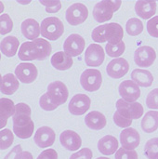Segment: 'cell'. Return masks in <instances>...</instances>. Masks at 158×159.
<instances>
[{
	"label": "cell",
	"instance_id": "obj_11",
	"mask_svg": "<svg viewBox=\"0 0 158 159\" xmlns=\"http://www.w3.org/2000/svg\"><path fill=\"white\" fill-rule=\"evenodd\" d=\"M38 71L34 64L30 62L20 63L15 69V75L20 82L24 84H31L37 78Z\"/></svg>",
	"mask_w": 158,
	"mask_h": 159
},
{
	"label": "cell",
	"instance_id": "obj_34",
	"mask_svg": "<svg viewBox=\"0 0 158 159\" xmlns=\"http://www.w3.org/2000/svg\"><path fill=\"white\" fill-rule=\"evenodd\" d=\"M13 141H14V136L10 129H5L1 130L0 132V149L1 150L8 149L12 145Z\"/></svg>",
	"mask_w": 158,
	"mask_h": 159
},
{
	"label": "cell",
	"instance_id": "obj_45",
	"mask_svg": "<svg viewBox=\"0 0 158 159\" xmlns=\"http://www.w3.org/2000/svg\"><path fill=\"white\" fill-rule=\"evenodd\" d=\"M18 159H34V157H33V156H32V154L30 152L25 151V152L21 153V155L19 157Z\"/></svg>",
	"mask_w": 158,
	"mask_h": 159
},
{
	"label": "cell",
	"instance_id": "obj_36",
	"mask_svg": "<svg viewBox=\"0 0 158 159\" xmlns=\"http://www.w3.org/2000/svg\"><path fill=\"white\" fill-rule=\"evenodd\" d=\"M114 122L116 126H118L119 128H126L128 129L129 127L131 126L132 124V119H129L126 116H124L123 115H121L118 111H116L114 114Z\"/></svg>",
	"mask_w": 158,
	"mask_h": 159
},
{
	"label": "cell",
	"instance_id": "obj_42",
	"mask_svg": "<svg viewBox=\"0 0 158 159\" xmlns=\"http://www.w3.org/2000/svg\"><path fill=\"white\" fill-rule=\"evenodd\" d=\"M92 156V151L89 148H83L78 152L73 154L69 159H91Z\"/></svg>",
	"mask_w": 158,
	"mask_h": 159
},
{
	"label": "cell",
	"instance_id": "obj_3",
	"mask_svg": "<svg viewBox=\"0 0 158 159\" xmlns=\"http://www.w3.org/2000/svg\"><path fill=\"white\" fill-rule=\"evenodd\" d=\"M120 0H102L98 2L93 8V18L98 22H105L113 18L114 12L117 11L121 6Z\"/></svg>",
	"mask_w": 158,
	"mask_h": 159
},
{
	"label": "cell",
	"instance_id": "obj_10",
	"mask_svg": "<svg viewBox=\"0 0 158 159\" xmlns=\"http://www.w3.org/2000/svg\"><path fill=\"white\" fill-rule=\"evenodd\" d=\"M156 59V50L149 46H142L138 48L134 54L135 63L139 67H150Z\"/></svg>",
	"mask_w": 158,
	"mask_h": 159
},
{
	"label": "cell",
	"instance_id": "obj_16",
	"mask_svg": "<svg viewBox=\"0 0 158 159\" xmlns=\"http://www.w3.org/2000/svg\"><path fill=\"white\" fill-rule=\"evenodd\" d=\"M55 138H56V135H55L54 130L49 127L44 126V127L39 128L36 130L34 141L38 147L47 148L53 145L55 142Z\"/></svg>",
	"mask_w": 158,
	"mask_h": 159
},
{
	"label": "cell",
	"instance_id": "obj_31",
	"mask_svg": "<svg viewBox=\"0 0 158 159\" xmlns=\"http://www.w3.org/2000/svg\"><path fill=\"white\" fill-rule=\"evenodd\" d=\"M126 30L131 36L139 35L143 31V23L138 18H131L126 23Z\"/></svg>",
	"mask_w": 158,
	"mask_h": 159
},
{
	"label": "cell",
	"instance_id": "obj_46",
	"mask_svg": "<svg viewBox=\"0 0 158 159\" xmlns=\"http://www.w3.org/2000/svg\"><path fill=\"white\" fill-rule=\"evenodd\" d=\"M18 3H20V4H29L30 1L29 2H20V1H18Z\"/></svg>",
	"mask_w": 158,
	"mask_h": 159
},
{
	"label": "cell",
	"instance_id": "obj_30",
	"mask_svg": "<svg viewBox=\"0 0 158 159\" xmlns=\"http://www.w3.org/2000/svg\"><path fill=\"white\" fill-rule=\"evenodd\" d=\"M33 42L36 45L37 49H38V53H39L38 61H43L50 55L52 48L47 40H46L44 38H37V39L34 40Z\"/></svg>",
	"mask_w": 158,
	"mask_h": 159
},
{
	"label": "cell",
	"instance_id": "obj_37",
	"mask_svg": "<svg viewBox=\"0 0 158 159\" xmlns=\"http://www.w3.org/2000/svg\"><path fill=\"white\" fill-rule=\"evenodd\" d=\"M115 159H139L138 154L135 150H127L119 148L115 153Z\"/></svg>",
	"mask_w": 158,
	"mask_h": 159
},
{
	"label": "cell",
	"instance_id": "obj_20",
	"mask_svg": "<svg viewBox=\"0 0 158 159\" xmlns=\"http://www.w3.org/2000/svg\"><path fill=\"white\" fill-rule=\"evenodd\" d=\"M21 33L29 40H35L41 34V25L34 19H26L21 23Z\"/></svg>",
	"mask_w": 158,
	"mask_h": 159
},
{
	"label": "cell",
	"instance_id": "obj_14",
	"mask_svg": "<svg viewBox=\"0 0 158 159\" xmlns=\"http://www.w3.org/2000/svg\"><path fill=\"white\" fill-rule=\"evenodd\" d=\"M91 101L86 94L74 95L69 102L68 109L74 116H82L90 108Z\"/></svg>",
	"mask_w": 158,
	"mask_h": 159
},
{
	"label": "cell",
	"instance_id": "obj_23",
	"mask_svg": "<svg viewBox=\"0 0 158 159\" xmlns=\"http://www.w3.org/2000/svg\"><path fill=\"white\" fill-rule=\"evenodd\" d=\"M20 82L18 81V78L15 75L12 74H7L5 75L1 76L0 80V89L3 94L6 95H12L17 91L19 89Z\"/></svg>",
	"mask_w": 158,
	"mask_h": 159
},
{
	"label": "cell",
	"instance_id": "obj_17",
	"mask_svg": "<svg viewBox=\"0 0 158 159\" xmlns=\"http://www.w3.org/2000/svg\"><path fill=\"white\" fill-rule=\"evenodd\" d=\"M120 143L124 149L134 150L140 145L141 143L140 133L133 128L125 129L120 133Z\"/></svg>",
	"mask_w": 158,
	"mask_h": 159
},
{
	"label": "cell",
	"instance_id": "obj_41",
	"mask_svg": "<svg viewBox=\"0 0 158 159\" xmlns=\"http://www.w3.org/2000/svg\"><path fill=\"white\" fill-rule=\"evenodd\" d=\"M147 31L149 34L155 38H158V16H155L147 22Z\"/></svg>",
	"mask_w": 158,
	"mask_h": 159
},
{
	"label": "cell",
	"instance_id": "obj_24",
	"mask_svg": "<svg viewBox=\"0 0 158 159\" xmlns=\"http://www.w3.org/2000/svg\"><path fill=\"white\" fill-rule=\"evenodd\" d=\"M85 123L90 129L101 130L106 126L107 121L103 114L98 111H93L87 115L85 117Z\"/></svg>",
	"mask_w": 158,
	"mask_h": 159
},
{
	"label": "cell",
	"instance_id": "obj_28",
	"mask_svg": "<svg viewBox=\"0 0 158 159\" xmlns=\"http://www.w3.org/2000/svg\"><path fill=\"white\" fill-rule=\"evenodd\" d=\"M142 129L146 133H153L158 129V112L149 111L143 116L142 123Z\"/></svg>",
	"mask_w": 158,
	"mask_h": 159
},
{
	"label": "cell",
	"instance_id": "obj_8",
	"mask_svg": "<svg viewBox=\"0 0 158 159\" xmlns=\"http://www.w3.org/2000/svg\"><path fill=\"white\" fill-rule=\"evenodd\" d=\"M117 111L124 116L129 119H139L143 115V107L140 102H128L123 99H119L116 102Z\"/></svg>",
	"mask_w": 158,
	"mask_h": 159
},
{
	"label": "cell",
	"instance_id": "obj_5",
	"mask_svg": "<svg viewBox=\"0 0 158 159\" xmlns=\"http://www.w3.org/2000/svg\"><path fill=\"white\" fill-rule=\"evenodd\" d=\"M102 83V73L97 69H87L80 76V84L82 88L89 92L100 89Z\"/></svg>",
	"mask_w": 158,
	"mask_h": 159
},
{
	"label": "cell",
	"instance_id": "obj_38",
	"mask_svg": "<svg viewBox=\"0 0 158 159\" xmlns=\"http://www.w3.org/2000/svg\"><path fill=\"white\" fill-rule=\"evenodd\" d=\"M39 3L46 7L47 13H56L61 8V2L60 0L55 1H39Z\"/></svg>",
	"mask_w": 158,
	"mask_h": 159
},
{
	"label": "cell",
	"instance_id": "obj_18",
	"mask_svg": "<svg viewBox=\"0 0 158 159\" xmlns=\"http://www.w3.org/2000/svg\"><path fill=\"white\" fill-rule=\"evenodd\" d=\"M61 144L69 151H76L82 145V140L79 134L73 130H64L60 135Z\"/></svg>",
	"mask_w": 158,
	"mask_h": 159
},
{
	"label": "cell",
	"instance_id": "obj_15",
	"mask_svg": "<svg viewBox=\"0 0 158 159\" xmlns=\"http://www.w3.org/2000/svg\"><path fill=\"white\" fill-rule=\"evenodd\" d=\"M129 70V64L128 61L124 58H116L115 60H112L107 67L106 72L108 75L115 79H119L126 75Z\"/></svg>",
	"mask_w": 158,
	"mask_h": 159
},
{
	"label": "cell",
	"instance_id": "obj_4",
	"mask_svg": "<svg viewBox=\"0 0 158 159\" xmlns=\"http://www.w3.org/2000/svg\"><path fill=\"white\" fill-rule=\"evenodd\" d=\"M64 33V25L57 17H47L41 22V34L49 40H57Z\"/></svg>",
	"mask_w": 158,
	"mask_h": 159
},
{
	"label": "cell",
	"instance_id": "obj_25",
	"mask_svg": "<svg viewBox=\"0 0 158 159\" xmlns=\"http://www.w3.org/2000/svg\"><path fill=\"white\" fill-rule=\"evenodd\" d=\"M131 79L139 87L148 88L153 85L154 76L150 71L144 69H135L131 73Z\"/></svg>",
	"mask_w": 158,
	"mask_h": 159
},
{
	"label": "cell",
	"instance_id": "obj_21",
	"mask_svg": "<svg viewBox=\"0 0 158 159\" xmlns=\"http://www.w3.org/2000/svg\"><path fill=\"white\" fill-rule=\"evenodd\" d=\"M119 143L115 137L112 135H106L102 137L98 143V150L104 156H111L117 152Z\"/></svg>",
	"mask_w": 158,
	"mask_h": 159
},
{
	"label": "cell",
	"instance_id": "obj_40",
	"mask_svg": "<svg viewBox=\"0 0 158 159\" xmlns=\"http://www.w3.org/2000/svg\"><path fill=\"white\" fill-rule=\"evenodd\" d=\"M39 104H40V107L43 110H45V111H53V110H55L58 107V105L54 104L50 101V99H49V97L47 96V93L43 94L42 97H40Z\"/></svg>",
	"mask_w": 158,
	"mask_h": 159
},
{
	"label": "cell",
	"instance_id": "obj_26",
	"mask_svg": "<svg viewBox=\"0 0 158 159\" xmlns=\"http://www.w3.org/2000/svg\"><path fill=\"white\" fill-rule=\"evenodd\" d=\"M21 61H34L39 59V53L36 45L34 42H24L20 45L18 52Z\"/></svg>",
	"mask_w": 158,
	"mask_h": 159
},
{
	"label": "cell",
	"instance_id": "obj_43",
	"mask_svg": "<svg viewBox=\"0 0 158 159\" xmlns=\"http://www.w3.org/2000/svg\"><path fill=\"white\" fill-rule=\"evenodd\" d=\"M36 159H58V154L54 149H47L43 151Z\"/></svg>",
	"mask_w": 158,
	"mask_h": 159
},
{
	"label": "cell",
	"instance_id": "obj_29",
	"mask_svg": "<svg viewBox=\"0 0 158 159\" xmlns=\"http://www.w3.org/2000/svg\"><path fill=\"white\" fill-rule=\"evenodd\" d=\"M20 47V41L15 36H7L1 41V52L7 57L16 55Z\"/></svg>",
	"mask_w": 158,
	"mask_h": 159
},
{
	"label": "cell",
	"instance_id": "obj_27",
	"mask_svg": "<svg viewBox=\"0 0 158 159\" xmlns=\"http://www.w3.org/2000/svg\"><path fill=\"white\" fill-rule=\"evenodd\" d=\"M15 106L14 102L7 98H1L0 99V128L3 129L7 122V119L10 116H14L15 113Z\"/></svg>",
	"mask_w": 158,
	"mask_h": 159
},
{
	"label": "cell",
	"instance_id": "obj_9",
	"mask_svg": "<svg viewBox=\"0 0 158 159\" xmlns=\"http://www.w3.org/2000/svg\"><path fill=\"white\" fill-rule=\"evenodd\" d=\"M105 59L103 48L98 44H90L85 52V62L88 66L98 67L102 64Z\"/></svg>",
	"mask_w": 158,
	"mask_h": 159
},
{
	"label": "cell",
	"instance_id": "obj_7",
	"mask_svg": "<svg viewBox=\"0 0 158 159\" xmlns=\"http://www.w3.org/2000/svg\"><path fill=\"white\" fill-rule=\"evenodd\" d=\"M88 16V7L82 3H74L70 6L65 13L66 20L69 24L76 26L83 23Z\"/></svg>",
	"mask_w": 158,
	"mask_h": 159
},
{
	"label": "cell",
	"instance_id": "obj_13",
	"mask_svg": "<svg viewBox=\"0 0 158 159\" xmlns=\"http://www.w3.org/2000/svg\"><path fill=\"white\" fill-rule=\"evenodd\" d=\"M118 90L122 99L128 102H136V101L141 97V89L139 86L131 80H125L121 82Z\"/></svg>",
	"mask_w": 158,
	"mask_h": 159
},
{
	"label": "cell",
	"instance_id": "obj_32",
	"mask_svg": "<svg viewBox=\"0 0 158 159\" xmlns=\"http://www.w3.org/2000/svg\"><path fill=\"white\" fill-rule=\"evenodd\" d=\"M144 154L148 159H158V138L150 139L146 143Z\"/></svg>",
	"mask_w": 158,
	"mask_h": 159
},
{
	"label": "cell",
	"instance_id": "obj_12",
	"mask_svg": "<svg viewBox=\"0 0 158 159\" xmlns=\"http://www.w3.org/2000/svg\"><path fill=\"white\" fill-rule=\"evenodd\" d=\"M85 39L78 34H72L69 35L63 44L64 51L72 57L80 55L85 48Z\"/></svg>",
	"mask_w": 158,
	"mask_h": 159
},
{
	"label": "cell",
	"instance_id": "obj_22",
	"mask_svg": "<svg viewBox=\"0 0 158 159\" xmlns=\"http://www.w3.org/2000/svg\"><path fill=\"white\" fill-rule=\"evenodd\" d=\"M51 65L60 71H65L70 69L73 64L74 61L72 56L67 54L65 51H58L51 57Z\"/></svg>",
	"mask_w": 158,
	"mask_h": 159
},
{
	"label": "cell",
	"instance_id": "obj_44",
	"mask_svg": "<svg viewBox=\"0 0 158 159\" xmlns=\"http://www.w3.org/2000/svg\"><path fill=\"white\" fill-rule=\"evenodd\" d=\"M23 151H22V149H21V146L19 144V145H16L7 156H6V157L4 159H18L19 158V157L21 155V153H22Z\"/></svg>",
	"mask_w": 158,
	"mask_h": 159
},
{
	"label": "cell",
	"instance_id": "obj_2",
	"mask_svg": "<svg viewBox=\"0 0 158 159\" xmlns=\"http://www.w3.org/2000/svg\"><path fill=\"white\" fill-rule=\"evenodd\" d=\"M123 37L124 30L116 22L102 24L91 33V38L97 43L108 42V44H118L123 41Z\"/></svg>",
	"mask_w": 158,
	"mask_h": 159
},
{
	"label": "cell",
	"instance_id": "obj_19",
	"mask_svg": "<svg viewBox=\"0 0 158 159\" xmlns=\"http://www.w3.org/2000/svg\"><path fill=\"white\" fill-rule=\"evenodd\" d=\"M157 4L156 1H145L139 0L135 4V11L139 17L143 20L152 18L156 12Z\"/></svg>",
	"mask_w": 158,
	"mask_h": 159
},
{
	"label": "cell",
	"instance_id": "obj_1",
	"mask_svg": "<svg viewBox=\"0 0 158 159\" xmlns=\"http://www.w3.org/2000/svg\"><path fill=\"white\" fill-rule=\"evenodd\" d=\"M31 108L23 102L15 106V113L12 116L13 132L20 139H28L34 133V124L31 119Z\"/></svg>",
	"mask_w": 158,
	"mask_h": 159
},
{
	"label": "cell",
	"instance_id": "obj_35",
	"mask_svg": "<svg viewBox=\"0 0 158 159\" xmlns=\"http://www.w3.org/2000/svg\"><path fill=\"white\" fill-rule=\"evenodd\" d=\"M13 28V21L10 16L7 13L0 16V33L1 34H7L11 32Z\"/></svg>",
	"mask_w": 158,
	"mask_h": 159
},
{
	"label": "cell",
	"instance_id": "obj_47",
	"mask_svg": "<svg viewBox=\"0 0 158 159\" xmlns=\"http://www.w3.org/2000/svg\"><path fill=\"white\" fill-rule=\"evenodd\" d=\"M97 159H110V158H108V157H98Z\"/></svg>",
	"mask_w": 158,
	"mask_h": 159
},
{
	"label": "cell",
	"instance_id": "obj_39",
	"mask_svg": "<svg viewBox=\"0 0 158 159\" xmlns=\"http://www.w3.org/2000/svg\"><path fill=\"white\" fill-rule=\"evenodd\" d=\"M146 105L150 109H158V89H153L147 95Z\"/></svg>",
	"mask_w": 158,
	"mask_h": 159
},
{
	"label": "cell",
	"instance_id": "obj_6",
	"mask_svg": "<svg viewBox=\"0 0 158 159\" xmlns=\"http://www.w3.org/2000/svg\"><path fill=\"white\" fill-rule=\"evenodd\" d=\"M47 94L54 104L60 106L66 102L69 91L64 83L61 81H54L47 86Z\"/></svg>",
	"mask_w": 158,
	"mask_h": 159
},
{
	"label": "cell",
	"instance_id": "obj_33",
	"mask_svg": "<svg viewBox=\"0 0 158 159\" xmlns=\"http://www.w3.org/2000/svg\"><path fill=\"white\" fill-rule=\"evenodd\" d=\"M106 49V53L108 54L109 57L112 58H117L119 56H121L126 49V45L124 43V41L118 43V44H108L105 47Z\"/></svg>",
	"mask_w": 158,
	"mask_h": 159
}]
</instances>
